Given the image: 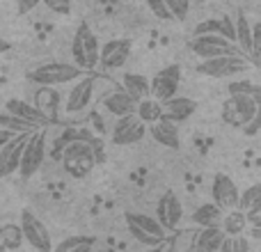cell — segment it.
<instances>
[{
  "label": "cell",
  "instance_id": "cell-27",
  "mask_svg": "<svg viewBox=\"0 0 261 252\" xmlns=\"http://www.w3.org/2000/svg\"><path fill=\"white\" fill-rule=\"evenodd\" d=\"M236 44L243 55H252V23L243 12L236 14Z\"/></svg>",
  "mask_w": 261,
  "mask_h": 252
},
{
  "label": "cell",
  "instance_id": "cell-17",
  "mask_svg": "<svg viewBox=\"0 0 261 252\" xmlns=\"http://www.w3.org/2000/svg\"><path fill=\"white\" fill-rule=\"evenodd\" d=\"M103 108L113 117H124V115H130L138 110V101L122 87V90H113L103 96Z\"/></svg>",
  "mask_w": 261,
  "mask_h": 252
},
{
  "label": "cell",
  "instance_id": "cell-30",
  "mask_svg": "<svg viewBox=\"0 0 261 252\" xmlns=\"http://www.w3.org/2000/svg\"><path fill=\"white\" fill-rule=\"evenodd\" d=\"M23 243H25V234L21 225H0V248L18 250Z\"/></svg>",
  "mask_w": 261,
  "mask_h": 252
},
{
  "label": "cell",
  "instance_id": "cell-44",
  "mask_svg": "<svg viewBox=\"0 0 261 252\" xmlns=\"http://www.w3.org/2000/svg\"><path fill=\"white\" fill-rule=\"evenodd\" d=\"M259 129H261V104H259V113L254 115V119H252V122H250L248 126H245L243 131H245V133H248V135H254Z\"/></svg>",
  "mask_w": 261,
  "mask_h": 252
},
{
  "label": "cell",
  "instance_id": "cell-23",
  "mask_svg": "<svg viewBox=\"0 0 261 252\" xmlns=\"http://www.w3.org/2000/svg\"><path fill=\"white\" fill-rule=\"evenodd\" d=\"M222 218H225V209L216 202H206L199 204L193 211V222L197 227H213V225H222Z\"/></svg>",
  "mask_w": 261,
  "mask_h": 252
},
{
  "label": "cell",
  "instance_id": "cell-35",
  "mask_svg": "<svg viewBox=\"0 0 261 252\" xmlns=\"http://www.w3.org/2000/svg\"><path fill=\"white\" fill-rule=\"evenodd\" d=\"M227 92H229V94H250L257 101H261V85L250 83V81H231L229 85H227Z\"/></svg>",
  "mask_w": 261,
  "mask_h": 252
},
{
  "label": "cell",
  "instance_id": "cell-3",
  "mask_svg": "<svg viewBox=\"0 0 261 252\" xmlns=\"http://www.w3.org/2000/svg\"><path fill=\"white\" fill-rule=\"evenodd\" d=\"M252 64H254L252 60L243 53H227V55H218V58L199 60L195 71L208 78H231L239 76V73H245Z\"/></svg>",
  "mask_w": 261,
  "mask_h": 252
},
{
  "label": "cell",
  "instance_id": "cell-6",
  "mask_svg": "<svg viewBox=\"0 0 261 252\" xmlns=\"http://www.w3.org/2000/svg\"><path fill=\"white\" fill-rule=\"evenodd\" d=\"M44 161H46V126H41V129L32 131L28 142H25L21 167H18L21 179H32V177L41 170Z\"/></svg>",
  "mask_w": 261,
  "mask_h": 252
},
{
  "label": "cell",
  "instance_id": "cell-28",
  "mask_svg": "<svg viewBox=\"0 0 261 252\" xmlns=\"http://www.w3.org/2000/svg\"><path fill=\"white\" fill-rule=\"evenodd\" d=\"M138 117L147 124H153L158 119H163V101L156 99V96H144V99L138 101Z\"/></svg>",
  "mask_w": 261,
  "mask_h": 252
},
{
  "label": "cell",
  "instance_id": "cell-47",
  "mask_svg": "<svg viewBox=\"0 0 261 252\" xmlns=\"http://www.w3.org/2000/svg\"><path fill=\"white\" fill-rule=\"evenodd\" d=\"M195 3H204V0H195Z\"/></svg>",
  "mask_w": 261,
  "mask_h": 252
},
{
  "label": "cell",
  "instance_id": "cell-31",
  "mask_svg": "<svg viewBox=\"0 0 261 252\" xmlns=\"http://www.w3.org/2000/svg\"><path fill=\"white\" fill-rule=\"evenodd\" d=\"M239 207L243 209L248 216H254V213H261V184H252L241 193V202Z\"/></svg>",
  "mask_w": 261,
  "mask_h": 252
},
{
  "label": "cell",
  "instance_id": "cell-26",
  "mask_svg": "<svg viewBox=\"0 0 261 252\" xmlns=\"http://www.w3.org/2000/svg\"><path fill=\"white\" fill-rule=\"evenodd\" d=\"M126 222H135V225L142 227L144 232H149V234H153V236H161V239H165L167 232H170L156 216H147V213H133L130 211V213H126Z\"/></svg>",
  "mask_w": 261,
  "mask_h": 252
},
{
  "label": "cell",
  "instance_id": "cell-37",
  "mask_svg": "<svg viewBox=\"0 0 261 252\" xmlns=\"http://www.w3.org/2000/svg\"><path fill=\"white\" fill-rule=\"evenodd\" d=\"M167 7H170L172 16L176 18V21H186V16H188L190 12V3L193 0H165Z\"/></svg>",
  "mask_w": 261,
  "mask_h": 252
},
{
  "label": "cell",
  "instance_id": "cell-1",
  "mask_svg": "<svg viewBox=\"0 0 261 252\" xmlns=\"http://www.w3.org/2000/svg\"><path fill=\"white\" fill-rule=\"evenodd\" d=\"M60 161H62V167L71 179H85V177L92 174L94 165H99L94 156V149L87 140H73V142H67L62 147V154H60Z\"/></svg>",
  "mask_w": 261,
  "mask_h": 252
},
{
  "label": "cell",
  "instance_id": "cell-25",
  "mask_svg": "<svg viewBox=\"0 0 261 252\" xmlns=\"http://www.w3.org/2000/svg\"><path fill=\"white\" fill-rule=\"evenodd\" d=\"M222 227H225V232H227L229 236L243 234V232L250 227V216H248V213H245L241 207L229 209V211H225V218H222Z\"/></svg>",
  "mask_w": 261,
  "mask_h": 252
},
{
  "label": "cell",
  "instance_id": "cell-7",
  "mask_svg": "<svg viewBox=\"0 0 261 252\" xmlns=\"http://www.w3.org/2000/svg\"><path fill=\"white\" fill-rule=\"evenodd\" d=\"M188 48L199 60L218 58V55H227V53H241L236 41H231L225 35H213V32H208V35H193V39L188 41Z\"/></svg>",
  "mask_w": 261,
  "mask_h": 252
},
{
  "label": "cell",
  "instance_id": "cell-22",
  "mask_svg": "<svg viewBox=\"0 0 261 252\" xmlns=\"http://www.w3.org/2000/svg\"><path fill=\"white\" fill-rule=\"evenodd\" d=\"M35 106L50 119L58 122V110H60V92L53 85H39L35 92Z\"/></svg>",
  "mask_w": 261,
  "mask_h": 252
},
{
  "label": "cell",
  "instance_id": "cell-14",
  "mask_svg": "<svg viewBox=\"0 0 261 252\" xmlns=\"http://www.w3.org/2000/svg\"><path fill=\"white\" fill-rule=\"evenodd\" d=\"M156 218L167 227L170 232H174L179 227L181 218H184V204H181L179 195L174 190H165L163 197L156 204Z\"/></svg>",
  "mask_w": 261,
  "mask_h": 252
},
{
  "label": "cell",
  "instance_id": "cell-33",
  "mask_svg": "<svg viewBox=\"0 0 261 252\" xmlns=\"http://www.w3.org/2000/svg\"><path fill=\"white\" fill-rule=\"evenodd\" d=\"M0 126H5V129H12V131H16V133H25V131H37V129H41V126L28 122V119L16 117V115L7 113V110H5V115H0Z\"/></svg>",
  "mask_w": 261,
  "mask_h": 252
},
{
  "label": "cell",
  "instance_id": "cell-38",
  "mask_svg": "<svg viewBox=\"0 0 261 252\" xmlns=\"http://www.w3.org/2000/svg\"><path fill=\"white\" fill-rule=\"evenodd\" d=\"M257 67H261V21L252 23V55H250Z\"/></svg>",
  "mask_w": 261,
  "mask_h": 252
},
{
  "label": "cell",
  "instance_id": "cell-16",
  "mask_svg": "<svg viewBox=\"0 0 261 252\" xmlns=\"http://www.w3.org/2000/svg\"><path fill=\"white\" fill-rule=\"evenodd\" d=\"M195 110H197V101L190 99V96L174 94L172 99L163 101V117L172 119V122H176V124L190 119L195 115Z\"/></svg>",
  "mask_w": 261,
  "mask_h": 252
},
{
  "label": "cell",
  "instance_id": "cell-13",
  "mask_svg": "<svg viewBox=\"0 0 261 252\" xmlns=\"http://www.w3.org/2000/svg\"><path fill=\"white\" fill-rule=\"evenodd\" d=\"M179 85H181V67L179 64H170V67L161 69L151 78V96L167 101L179 92Z\"/></svg>",
  "mask_w": 261,
  "mask_h": 252
},
{
  "label": "cell",
  "instance_id": "cell-24",
  "mask_svg": "<svg viewBox=\"0 0 261 252\" xmlns=\"http://www.w3.org/2000/svg\"><path fill=\"white\" fill-rule=\"evenodd\" d=\"M122 85L135 101L144 99V96H151V81H149L147 76H142V73L126 71L122 78Z\"/></svg>",
  "mask_w": 261,
  "mask_h": 252
},
{
  "label": "cell",
  "instance_id": "cell-29",
  "mask_svg": "<svg viewBox=\"0 0 261 252\" xmlns=\"http://www.w3.org/2000/svg\"><path fill=\"white\" fill-rule=\"evenodd\" d=\"M94 245H96V239H94V236L73 234V236H69V239L60 241V243L55 245L53 250H58V252H87V250L94 248Z\"/></svg>",
  "mask_w": 261,
  "mask_h": 252
},
{
  "label": "cell",
  "instance_id": "cell-46",
  "mask_svg": "<svg viewBox=\"0 0 261 252\" xmlns=\"http://www.w3.org/2000/svg\"><path fill=\"white\" fill-rule=\"evenodd\" d=\"M9 48H12V44H9L7 39H3V37H0V55H3V53H7Z\"/></svg>",
  "mask_w": 261,
  "mask_h": 252
},
{
  "label": "cell",
  "instance_id": "cell-10",
  "mask_svg": "<svg viewBox=\"0 0 261 252\" xmlns=\"http://www.w3.org/2000/svg\"><path fill=\"white\" fill-rule=\"evenodd\" d=\"M21 227H23V234H25V243L30 245L32 250L48 252L55 248V245L50 243V234H48V230H46V225L30 209H23L21 211Z\"/></svg>",
  "mask_w": 261,
  "mask_h": 252
},
{
  "label": "cell",
  "instance_id": "cell-32",
  "mask_svg": "<svg viewBox=\"0 0 261 252\" xmlns=\"http://www.w3.org/2000/svg\"><path fill=\"white\" fill-rule=\"evenodd\" d=\"M126 227H128V234L133 236L142 248H158V245H163V241H165V239H161V236H153V234H149V232H144L142 227H138L135 222H126Z\"/></svg>",
  "mask_w": 261,
  "mask_h": 252
},
{
  "label": "cell",
  "instance_id": "cell-34",
  "mask_svg": "<svg viewBox=\"0 0 261 252\" xmlns=\"http://www.w3.org/2000/svg\"><path fill=\"white\" fill-rule=\"evenodd\" d=\"M94 135L96 133L90 129V126H71V129H67L58 138V144H60V147H64L67 142H73V140H87V142H90Z\"/></svg>",
  "mask_w": 261,
  "mask_h": 252
},
{
  "label": "cell",
  "instance_id": "cell-2",
  "mask_svg": "<svg viewBox=\"0 0 261 252\" xmlns=\"http://www.w3.org/2000/svg\"><path fill=\"white\" fill-rule=\"evenodd\" d=\"M85 69H81L76 62H46L39 67L30 69L25 73L28 81L35 83V85H71L73 81H78L81 76H85Z\"/></svg>",
  "mask_w": 261,
  "mask_h": 252
},
{
  "label": "cell",
  "instance_id": "cell-43",
  "mask_svg": "<svg viewBox=\"0 0 261 252\" xmlns=\"http://www.w3.org/2000/svg\"><path fill=\"white\" fill-rule=\"evenodd\" d=\"M16 3H18V12H21V14H28V12H32L37 5L44 3V0H16Z\"/></svg>",
  "mask_w": 261,
  "mask_h": 252
},
{
  "label": "cell",
  "instance_id": "cell-11",
  "mask_svg": "<svg viewBox=\"0 0 261 252\" xmlns=\"http://www.w3.org/2000/svg\"><path fill=\"white\" fill-rule=\"evenodd\" d=\"M30 133L32 131L16 133L3 149H0V179L12 177L14 172H18L21 158H23V149H25V142H28V138H30Z\"/></svg>",
  "mask_w": 261,
  "mask_h": 252
},
{
  "label": "cell",
  "instance_id": "cell-18",
  "mask_svg": "<svg viewBox=\"0 0 261 252\" xmlns=\"http://www.w3.org/2000/svg\"><path fill=\"white\" fill-rule=\"evenodd\" d=\"M149 133H151V138L156 140L158 144H163V147L167 149H179L181 147V138H179V126L176 122H172V119H158V122L149 124Z\"/></svg>",
  "mask_w": 261,
  "mask_h": 252
},
{
  "label": "cell",
  "instance_id": "cell-36",
  "mask_svg": "<svg viewBox=\"0 0 261 252\" xmlns=\"http://www.w3.org/2000/svg\"><path fill=\"white\" fill-rule=\"evenodd\" d=\"M245 250H250V241L243 234H234V236L227 234L225 243L220 248V252H245Z\"/></svg>",
  "mask_w": 261,
  "mask_h": 252
},
{
  "label": "cell",
  "instance_id": "cell-20",
  "mask_svg": "<svg viewBox=\"0 0 261 252\" xmlns=\"http://www.w3.org/2000/svg\"><path fill=\"white\" fill-rule=\"evenodd\" d=\"M208 32H213V35H225L229 37L231 41H236V21L231 16H218V18H206V21L197 23L193 30V35H208Z\"/></svg>",
  "mask_w": 261,
  "mask_h": 252
},
{
  "label": "cell",
  "instance_id": "cell-19",
  "mask_svg": "<svg viewBox=\"0 0 261 252\" xmlns=\"http://www.w3.org/2000/svg\"><path fill=\"white\" fill-rule=\"evenodd\" d=\"M227 239V232L222 225H213V227H199V232L193 239V248L202 250V252H218L222 248Z\"/></svg>",
  "mask_w": 261,
  "mask_h": 252
},
{
  "label": "cell",
  "instance_id": "cell-15",
  "mask_svg": "<svg viewBox=\"0 0 261 252\" xmlns=\"http://www.w3.org/2000/svg\"><path fill=\"white\" fill-rule=\"evenodd\" d=\"M130 39H110L101 46V58L99 67L101 69H122L130 58Z\"/></svg>",
  "mask_w": 261,
  "mask_h": 252
},
{
  "label": "cell",
  "instance_id": "cell-12",
  "mask_svg": "<svg viewBox=\"0 0 261 252\" xmlns=\"http://www.w3.org/2000/svg\"><path fill=\"white\" fill-rule=\"evenodd\" d=\"M211 197H213V202L220 204L225 211H229V209L239 207L241 190H239L236 181L231 179L229 174H222V172H218V174L213 177V184H211Z\"/></svg>",
  "mask_w": 261,
  "mask_h": 252
},
{
  "label": "cell",
  "instance_id": "cell-42",
  "mask_svg": "<svg viewBox=\"0 0 261 252\" xmlns=\"http://www.w3.org/2000/svg\"><path fill=\"white\" fill-rule=\"evenodd\" d=\"M250 234H252L254 239H261V213L250 216Z\"/></svg>",
  "mask_w": 261,
  "mask_h": 252
},
{
  "label": "cell",
  "instance_id": "cell-41",
  "mask_svg": "<svg viewBox=\"0 0 261 252\" xmlns=\"http://www.w3.org/2000/svg\"><path fill=\"white\" fill-rule=\"evenodd\" d=\"M92 149H94V156L99 163H106V144H103V138L101 135H94V138L90 140Z\"/></svg>",
  "mask_w": 261,
  "mask_h": 252
},
{
  "label": "cell",
  "instance_id": "cell-45",
  "mask_svg": "<svg viewBox=\"0 0 261 252\" xmlns=\"http://www.w3.org/2000/svg\"><path fill=\"white\" fill-rule=\"evenodd\" d=\"M16 135V131H12V129H5V126H0V149L5 147V144L9 142V140Z\"/></svg>",
  "mask_w": 261,
  "mask_h": 252
},
{
  "label": "cell",
  "instance_id": "cell-9",
  "mask_svg": "<svg viewBox=\"0 0 261 252\" xmlns=\"http://www.w3.org/2000/svg\"><path fill=\"white\" fill-rule=\"evenodd\" d=\"M147 135V122L138 117V113L124 115V117H117V122L113 126V133H110V142L113 144H135Z\"/></svg>",
  "mask_w": 261,
  "mask_h": 252
},
{
  "label": "cell",
  "instance_id": "cell-4",
  "mask_svg": "<svg viewBox=\"0 0 261 252\" xmlns=\"http://www.w3.org/2000/svg\"><path fill=\"white\" fill-rule=\"evenodd\" d=\"M71 58L73 62L78 64L85 71H92V69L99 67V58H101V46L96 35L90 30L87 23H81L71 39Z\"/></svg>",
  "mask_w": 261,
  "mask_h": 252
},
{
  "label": "cell",
  "instance_id": "cell-21",
  "mask_svg": "<svg viewBox=\"0 0 261 252\" xmlns=\"http://www.w3.org/2000/svg\"><path fill=\"white\" fill-rule=\"evenodd\" d=\"M5 110L12 113V115H16V117H21V119H28V122H32L37 126H48L50 124V119L46 117L37 106L28 104V101H23V99H9L7 104H5Z\"/></svg>",
  "mask_w": 261,
  "mask_h": 252
},
{
  "label": "cell",
  "instance_id": "cell-5",
  "mask_svg": "<svg viewBox=\"0 0 261 252\" xmlns=\"http://www.w3.org/2000/svg\"><path fill=\"white\" fill-rule=\"evenodd\" d=\"M259 104L261 101L250 94H229L222 104L220 117L222 122L234 126V129H245L254 119V115L259 113Z\"/></svg>",
  "mask_w": 261,
  "mask_h": 252
},
{
  "label": "cell",
  "instance_id": "cell-40",
  "mask_svg": "<svg viewBox=\"0 0 261 252\" xmlns=\"http://www.w3.org/2000/svg\"><path fill=\"white\" fill-rule=\"evenodd\" d=\"M44 5L55 14H71V0H44Z\"/></svg>",
  "mask_w": 261,
  "mask_h": 252
},
{
  "label": "cell",
  "instance_id": "cell-8",
  "mask_svg": "<svg viewBox=\"0 0 261 252\" xmlns=\"http://www.w3.org/2000/svg\"><path fill=\"white\" fill-rule=\"evenodd\" d=\"M94 87H96V78L92 76L90 71H87L85 76H81L78 81H73L71 87H69L67 99H64V113H67L69 117L87 113L92 101H94Z\"/></svg>",
  "mask_w": 261,
  "mask_h": 252
},
{
  "label": "cell",
  "instance_id": "cell-39",
  "mask_svg": "<svg viewBox=\"0 0 261 252\" xmlns=\"http://www.w3.org/2000/svg\"><path fill=\"white\" fill-rule=\"evenodd\" d=\"M144 3H147V7L151 9L156 18H163V21H172V18H174L165 0H144Z\"/></svg>",
  "mask_w": 261,
  "mask_h": 252
}]
</instances>
